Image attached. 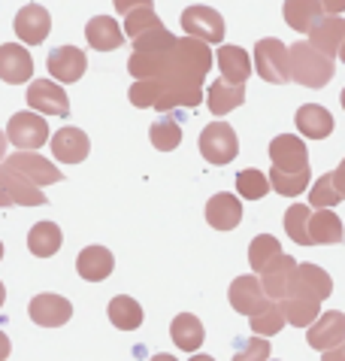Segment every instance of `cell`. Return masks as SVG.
I'll list each match as a JSON object with an SVG mask.
<instances>
[{"mask_svg":"<svg viewBox=\"0 0 345 361\" xmlns=\"http://www.w3.org/2000/svg\"><path fill=\"white\" fill-rule=\"evenodd\" d=\"M4 164H9L13 170H18L22 176H27L34 185H55V183H61V170L52 164V161H46L43 155H37V152H25V149H18L15 155H9V158H4Z\"/></svg>","mask_w":345,"mask_h":361,"instance_id":"10","label":"cell"},{"mask_svg":"<svg viewBox=\"0 0 345 361\" xmlns=\"http://www.w3.org/2000/svg\"><path fill=\"white\" fill-rule=\"evenodd\" d=\"M0 185L9 195V200L18 207H43L46 204V192L39 185H34L27 176H22L18 170L0 161Z\"/></svg>","mask_w":345,"mask_h":361,"instance_id":"16","label":"cell"},{"mask_svg":"<svg viewBox=\"0 0 345 361\" xmlns=\"http://www.w3.org/2000/svg\"><path fill=\"white\" fill-rule=\"evenodd\" d=\"M0 207H13V200H9V195L4 192V185H0Z\"/></svg>","mask_w":345,"mask_h":361,"instance_id":"49","label":"cell"},{"mask_svg":"<svg viewBox=\"0 0 345 361\" xmlns=\"http://www.w3.org/2000/svg\"><path fill=\"white\" fill-rule=\"evenodd\" d=\"M34 76V58L22 43H4L0 46V79L9 85L30 82Z\"/></svg>","mask_w":345,"mask_h":361,"instance_id":"15","label":"cell"},{"mask_svg":"<svg viewBox=\"0 0 345 361\" xmlns=\"http://www.w3.org/2000/svg\"><path fill=\"white\" fill-rule=\"evenodd\" d=\"M342 37H345V18L339 16H321L309 31V43L324 52L327 58H337L339 55V46H342Z\"/></svg>","mask_w":345,"mask_h":361,"instance_id":"20","label":"cell"},{"mask_svg":"<svg viewBox=\"0 0 345 361\" xmlns=\"http://www.w3.org/2000/svg\"><path fill=\"white\" fill-rule=\"evenodd\" d=\"M27 106L46 116H70V97L52 79H34L27 88Z\"/></svg>","mask_w":345,"mask_h":361,"instance_id":"7","label":"cell"},{"mask_svg":"<svg viewBox=\"0 0 345 361\" xmlns=\"http://www.w3.org/2000/svg\"><path fill=\"white\" fill-rule=\"evenodd\" d=\"M339 61L345 64V37H342V46H339Z\"/></svg>","mask_w":345,"mask_h":361,"instance_id":"53","label":"cell"},{"mask_svg":"<svg viewBox=\"0 0 345 361\" xmlns=\"http://www.w3.org/2000/svg\"><path fill=\"white\" fill-rule=\"evenodd\" d=\"M339 104H342V109H345V88H342V94H339Z\"/></svg>","mask_w":345,"mask_h":361,"instance_id":"54","label":"cell"},{"mask_svg":"<svg viewBox=\"0 0 345 361\" xmlns=\"http://www.w3.org/2000/svg\"><path fill=\"white\" fill-rule=\"evenodd\" d=\"M282 13H285L288 27H294L297 34H309L312 25L324 16V9H321V0H285Z\"/></svg>","mask_w":345,"mask_h":361,"instance_id":"29","label":"cell"},{"mask_svg":"<svg viewBox=\"0 0 345 361\" xmlns=\"http://www.w3.org/2000/svg\"><path fill=\"white\" fill-rule=\"evenodd\" d=\"M15 37L22 39V43L27 46H39V43H46V37L49 31H52V16H49V9L46 6H39V4H27L18 9V16H15Z\"/></svg>","mask_w":345,"mask_h":361,"instance_id":"9","label":"cell"},{"mask_svg":"<svg viewBox=\"0 0 345 361\" xmlns=\"http://www.w3.org/2000/svg\"><path fill=\"white\" fill-rule=\"evenodd\" d=\"M115 9L121 16H127L130 9H139V6H151V0H113Z\"/></svg>","mask_w":345,"mask_h":361,"instance_id":"43","label":"cell"},{"mask_svg":"<svg viewBox=\"0 0 345 361\" xmlns=\"http://www.w3.org/2000/svg\"><path fill=\"white\" fill-rule=\"evenodd\" d=\"M6 143H9V137H6L4 131H0V161L6 158Z\"/></svg>","mask_w":345,"mask_h":361,"instance_id":"48","label":"cell"},{"mask_svg":"<svg viewBox=\"0 0 345 361\" xmlns=\"http://www.w3.org/2000/svg\"><path fill=\"white\" fill-rule=\"evenodd\" d=\"M215 64L209 43L197 37H176V43L164 52H134L127 70L134 79H158L161 97L155 109L172 113L179 106L194 109L203 104V79Z\"/></svg>","mask_w":345,"mask_h":361,"instance_id":"1","label":"cell"},{"mask_svg":"<svg viewBox=\"0 0 345 361\" xmlns=\"http://www.w3.org/2000/svg\"><path fill=\"white\" fill-rule=\"evenodd\" d=\"M215 61H218V70L227 82L246 85V79L251 76V58L242 46H218Z\"/></svg>","mask_w":345,"mask_h":361,"instance_id":"26","label":"cell"},{"mask_svg":"<svg viewBox=\"0 0 345 361\" xmlns=\"http://www.w3.org/2000/svg\"><path fill=\"white\" fill-rule=\"evenodd\" d=\"M294 276H297V262H294L291 255L282 252L276 262H272V264L261 274V286H263V292H267L270 300H285V298L291 295Z\"/></svg>","mask_w":345,"mask_h":361,"instance_id":"18","label":"cell"},{"mask_svg":"<svg viewBox=\"0 0 345 361\" xmlns=\"http://www.w3.org/2000/svg\"><path fill=\"white\" fill-rule=\"evenodd\" d=\"M270 161L276 170H285V173H300V170H309V152L306 143L294 134H279L270 143Z\"/></svg>","mask_w":345,"mask_h":361,"instance_id":"8","label":"cell"},{"mask_svg":"<svg viewBox=\"0 0 345 361\" xmlns=\"http://www.w3.org/2000/svg\"><path fill=\"white\" fill-rule=\"evenodd\" d=\"M206 222L215 231H233L242 222V204L237 195L230 192H218L209 197L206 204Z\"/></svg>","mask_w":345,"mask_h":361,"instance_id":"19","label":"cell"},{"mask_svg":"<svg viewBox=\"0 0 345 361\" xmlns=\"http://www.w3.org/2000/svg\"><path fill=\"white\" fill-rule=\"evenodd\" d=\"M321 358L324 361H345V340L339 346H333V349H327V353H321Z\"/></svg>","mask_w":345,"mask_h":361,"instance_id":"45","label":"cell"},{"mask_svg":"<svg viewBox=\"0 0 345 361\" xmlns=\"http://www.w3.org/2000/svg\"><path fill=\"white\" fill-rule=\"evenodd\" d=\"M342 340H345V313H339V310H327L306 331V343L318 349V353H327V349L339 346Z\"/></svg>","mask_w":345,"mask_h":361,"instance_id":"13","label":"cell"},{"mask_svg":"<svg viewBox=\"0 0 345 361\" xmlns=\"http://www.w3.org/2000/svg\"><path fill=\"white\" fill-rule=\"evenodd\" d=\"M76 270L82 279H88V283H104V279L115 270V258L106 246H85L76 258Z\"/></svg>","mask_w":345,"mask_h":361,"instance_id":"22","label":"cell"},{"mask_svg":"<svg viewBox=\"0 0 345 361\" xmlns=\"http://www.w3.org/2000/svg\"><path fill=\"white\" fill-rule=\"evenodd\" d=\"M149 137L158 152H172V149H179V143H182V125L172 116H161L158 122L149 128Z\"/></svg>","mask_w":345,"mask_h":361,"instance_id":"35","label":"cell"},{"mask_svg":"<svg viewBox=\"0 0 345 361\" xmlns=\"http://www.w3.org/2000/svg\"><path fill=\"white\" fill-rule=\"evenodd\" d=\"M330 292H333V279L327 270H321L318 264H297V276H294L288 298L324 300V298H330Z\"/></svg>","mask_w":345,"mask_h":361,"instance_id":"17","label":"cell"},{"mask_svg":"<svg viewBox=\"0 0 345 361\" xmlns=\"http://www.w3.org/2000/svg\"><path fill=\"white\" fill-rule=\"evenodd\" d=\"M267 304H270V298H267V292H263V286H261V276L246 274V276H237L230 283V307L237 310V313L255 316Z\"/></svg>","mask_w":345,"mask_h":361,"instance_id":"11","label":"cell"},{"mask_svg":"<svg viewBox=\"0 0 345 361\" xmlns=\"http://www.w3.org/2000/svg\"><path fill=\"white\" fill-rule=\"evenodd\" d=\"M309 237H312V246H330V243H342L345 231L342 222L333 209H315L309 219Z\"/></svg>","mask_w":345,"mask_h":361,"instance_id":"28","label":"cell"},{"mask_svg":"<svg viewBox=\"0 0 345 361\" xmlns=\"http://www.w3.org/2000/svg\"><path fill=\"white\" fill-rule=\"evenodd\" d=\"M182 31L188 37H197L203 43H221L225 39V18L212 6H188L182 13Z\"/></svg>","mask_w":345,"mask_h":361,"instance_id":"6","label":"cell"},{"mask_svg":"<svg viewBox=\"0 0 345 361\" xmlns=\"http://www.w3.org/2000/svg\"><path fill=\"white\" fill-rule=\"evenodd\" d=\"M270 176H263L261 170L255 167H249V170H239L237 173V192L239 197H246V200H261V197H267L270 195Z\"/></svg>","mask_w":345,"mask_h":361,"instance_id":"38","label":"cell"},{"mask_svg":"<svg viewBox=\"0 0 345 361\" xmlns=\"http://www.w3.org/2000/svg\"><path fill=\"white\" fill-rule=\"evenodd\" d=\"M6 137L15 149H25V152H34V149L46 146L49 140V125L46 116L39 113H15L6 125Z\"/></svg>","mask_w":345,"mask_h":361,"instance_id":"5","label":"cell"},{"mask_svg":"<svg viewBox=\"0 0 345 361\" xmlns=\"http://www.w3.org/2000/svg\"><path fill=\"white\" fill-rule=\"evenodd\" d=\"M172 43H176V37H172L164 25L151 27V31L139 34L134 39V52H164V49H170Z\"/></svg>","mask_w":345,"mask_h":361,"instance_id":"41","label":"cell"},{"mask_svg":"<svg viewBox=\"0 0 345 361\" xmlns=\"http://www.w3.org/2000/svg\"><path fill=\"white\" fill-rule=\"evenodd\" d=\"M61 243H64V234H61L55 222H37L27 234V249L37 258H52L61 249Z\"/></svg>","mask_w":345,"mask_h":361,"instance_id":"30","label":"cell"},{"mask_svg":"<svg viewBox=\"0 0 345 361\" xmlns=\"http://www.w3.org/2000/svg\"><path fill=\"white\" fill-rule=\"evenodd\" d=\"M309 219H312V207L306 204H291L285 209V231L294 243L300 246H312V237H309Z\"/></svg>","mask_w":345,"mask_h":361,"instance_id":"36","label":"cell"},{"mask_svg":"<svg viewBox=\"0 0 345 361\" xmlns=\"http://www.w3.org/2000/svg\"><path fill=\"white\" fill-rule=\"evenodd\" d=\"M294 122H297L303 137H312V140H327L333 134V116L321 104H303L297 109V116H294Z\"/></svg>","mask_w":345,"mask_h":361,"instance_id":"25","label":"cell"},{"mask_svg":"<svg viewBox=\"0 0 345 361\" xmlns=\"http://www.w3.org/2000/svg\"><path fill=\"white\" fill-rule=\"evenodd\" d=\"M188 361H215V358H212V355H191Z\"/></svg>","mask_w":345,"mask_h":361,"instance_id":"51","label":"cell"},{"mask_svg":"<svg viewBox=\"0 0 345 361\" xmlns=\"http://www.w3.org/2000/svg\"><path fill=\"white\" fill-rule=\"evenodd\" d=\"M279 255H282V243L272 234H258L249 246V264L255 274H263Z\"/></svg>","mask_w":345,"mask_h":361,"instance_id":"33","label":"cell"},{"mask_svg":"<svg viewBox=\"0 0 345 361\" xmlns=\"http://www.w3.org/2000/svg\"><path fill=\"white\" fill-rule=\"evenodd\" d=\"M0 258H4V243H0Z\"/></svg>","mask_w":345,"mask_h":361,"instance_id":"55","label":"cell"},{"mask_svg":"<svg viewBox=\"0 0 345 361\" xmlns=\"http://www.w3.org/2000/svg\"><path fill=\"white\" fill-rule=\"evenodd\" d=\"M321 9L324 16H339L345 13V0H321Z\"/></svg>","mask_w":345,"mask_h":361,"instance_id":"44","label":"cell"},{"mask_svg":"<svg viewBox=\"0 0 345 361\" xmlns=\"http://www.w3.org/2000/svg\"><path fill=\"white\" fill-rule=\"evenodd\" d=\"M106 313H109V322H113L118 331H137L143 325V307H139L130 295L113 298L106 307Z\"/></svg>","mask_w":345,"mask_h":361,"instance_id":"31","label":"cell"},{"mask_svg":"<svg viewBox=\"0 0 345 361\" xmlns=\"http://www.w3.org/2000/svg\"><path fill=\"white\" fill-rule=\"evenodd\" d=\"M333 183H337V188H339V192L345 195V158L339 161V167L333 170Z\"/></svg>","mask_w":345,"mask_h":361,"instance_id":"46","label":"cell"},{"mask_svg":"<svg viewBox=\"0 0 345 361\" xmlns=\"http://www.w3.org/2000/svg\"><path fill=\"white\" fill-rule=\"evenodd\" d=\"M170 337L182 353H197L206 340V331H203V322L194 313H179L170 325Z\"/></svg>","mask_w":345,"mask_h":361,"instance_id":"27","label":"cell"},{"mask_svg":"<svg viewBox=\"0 0 345 361\" xmlns=\"http://www.w3.org/2000/svg\"><path fill=\"white\" fill-rule=\"evenodd\" d=\"M255 70L263 82L285 85L291 79V64H288V46L276 37H263L255 43Z\"/></svg>","mask_w":345,"mask_h":361,"instance_id":"3","label":"cell"},{"mask_svg":"<svg viewBox=\"0 0 345 361\" xmlns=\"http://www.w3.org/2000/svg\"><path fill=\"white\" fill-rule=\"evenodd\" d=\"M342 197L345 195L337 188V183H333V173H324L321 179H315V183L309 185V204L315 209H333Z\"/></svg>","mask_w":345,"mask_h":361,"instance_id":"39","label":"cell"},{"mask_svg":"<svg viewBox=\"0 0 345 361\" xmlns=\"http://www.w3.org/2000/svg\"><path fill=\"white\" fill-rule=\"evenodd\" d=\"M249 319H251V331H255L258 337H272V334H279V331L288 325L285 310H282V300H270L261 313L249 316Z\"/></svg>","mask_w":345,"mask_h":361,"instance_id":"34","label":"cell"},{"mask_svg":"<svg viewBox=\"0 0 345 361\" xmlns=\"http://www.w3.org/2000/svg\"><path fill=\"white\" fill-rule=\"evenodd\" d=\"M270 185L276 195H285V197H297L300 192H306L312 185V173L309 170H300V173H285V170H270Z\"/></svg>","mask_w":345,"mask_h":361,"instance_id":"37","label":"cell"},{"mask_svg":"<svg viewBox=\"0 0 345 361\" xmlns=\"http://www.w3.org/2000/svg\"><path fill=\"white\" fill-rule=\"evenodd\" d=\"M85 39L97 52H113V49L125 43V27H118L113 16H94L85 25Z\"/></svg>","mask_w":345,"mask_h":361,"instance_id":"21","label":"cell"},{"mask_svg":"<svg viewBox=\"0 0 345 361\" xmlns=\"http://www.w3.org/2000/svg\"><path fill=\"white\" fill-rule=\"evenodd\" d=\"M9 353H13V343H9V337L4 334V331H0V361H6Z\"/></svg>","mask_w":345,"mask_h":361,"instance_id":"47","label":"cell"},{"mask_svg":"<svg viewBox=\"0 0 345 361\" xmlns=\"http://www.w3.org/2000/svg\"><path fill=\"white\" fill-rule=\"evenodd\" d=\"M282 310H285L288 325H294V328H309L321 316V300H312V298H285V300H282Z\"/></svg>","mask_w":345,"mask_h":361,"instance_id":"32","label":"cell"},{"mask_svg":"<svg viewBox=\"0 0 345 361\" xmlns=\"http://www.w3.org/2000/svg\"><path fill=\"white\" fill-rule=\"evenodd\" d=\"M4 300H6V286L0 283V307H4Z\"/></svg>","mask_w":345,"mask_h":361,"instance_id":"52","label":"cell"},{"mask_svg":"<svg viewBox=\"0 0 345 361\" xmlns=\"http://www.w3.org/2000/svg\"><path fill=\"white\" fill-rule=\"evenodd\" d=\"M88 149H91V143H88L85 131H79V128H61V131L52 137V155L64 164L85 161Z\"/></svg>","mask_w":345,"mask_h":361,"instance_id":"23","label":"cell"},{"mask_svg":"<svg viewBox=\"0 0 345 361\" xmlns=\"http://www.w3.org/2000/svg\"><path fill=\"white\" fill-rule=\"evenodd\" d=\"M158 25H161V18H158V13L151 6L130 9V13L125 16V37L137 39L139 34H146V31H151V27H158Z\"/></svg>","mask_w":345,"mask_h":361,"instance_id":"40","label":"cell"},{"mask_svg":"<svg viewBox=\"0 0 345 361\" xmlns=\"http://www.w3.org/2000/svg\"><path fill=\"white\" fill-rule=\"evenodd\" d=\"M149 361H179L176 355H167V353H161V355H155V358H149Z\"/></svg>","mask_w":345,"mask_h":361,"instance_id":"50","label":"cell"},{"mask_svg":"<svg viewBox=\"0 0 345 361\" xmlns=\"http://www.w3.org/2000/svg\"><path fill=\"white\" fill-rule=\"evenodd\" d=\"M242 104H246V85L227 82L225 76L215 79L206 92V106H209V113H215V116H227Z\"/></svg>","mask_w":345,"mask_h":361,"instance_id":"24","label":"cell"},{"mask_svg":"<svg viewBox=\"0 0 345 361\" xmlns=\"http://www.w3.org/2000/svg\"><path fill=\"white\" fill-rule=\"evenodd\" d=\"M288 64H291V79L303 88H324L337 73L333 58L318 52L309 39H297L288 49Z\"/></svg>","mask_w":345,"mask_h":361,"instance_id":"2","label":"cell"},{"mask_svg":"<svg viewBox=\"0 0 345 361\" xmlns=\"http://www.w3.org/2000/svg\"><path fill=\"white\" fill-rule=\"evenodd\" d=\"M200 155L209 164H230L239 155V140L237 131L227 122H212L200 134Z\"/></svg>","mask_w":345,"mask_h":361,"instance_id":"4","label":"cell"},{"mask_svg":"<svg viewBox=\"0 0 345 361\" xmlns=\"http://www.w3.org/2000/svg\"><path fill=\"white\" fill-rule=\"evenodd\" d=\"M233 361H270V340L267 337H249L246 343L237 349Z\"/></svg>","mask_w":345,"mask_h":361,"instance_id":"42","label":"cell"},{"mask_svg":"<svg viewBox=\"0 0 345 361\" xmlns=\"http://www.w3.org/2000/svg\"><path fill=\"white\" fill-rule=\"evenodd\" d=\"M27 313L39 328H61V325L70 322V316H73V304L61 295L46 292V295H37L30 300Z\"/></svg>","mask_w":345,"mask_h":361,"instance_id":"12","label":"cell"},{"mask_svg":"<svg viewBox=\"0 0 345 361\" xmlns=\"http://www.w3.org/2000/svg\"><path fill=\"white\" fill-rule=\"evenodd\" d=\"M85 70H88V58L82 49H76V46H58L49 52V73H52L58 82H79V79L85 76Z\"/></svg>","mask_w":345,"mask_h":361,"instance_id":"14","label":"cell"}]
</instances>
